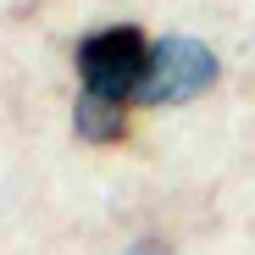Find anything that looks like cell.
<instances>
[{
  "mask_svg": "<svg viewBox=\"0 0 255 255\" xmlns=\"http://www.w3.org/2000/svg\"><path fill=\"white\" fill-rule=\"evenodd\" d=\"M217 78V61H211L205 45L194 39H172V45H161L155 61H150V78H144V100L150 106H172V100H189L200 95L205 83Z\"/></svg>",
  "mask_w": 255,
  "mask_h": 255,
  "instance_id": "2",
  "label": "cell"
},
{
  "mask_svg": "<svg viewBox=\"0 0 255 255\" xmlns=\"http://www.w3.org/2000/svg\"><path fill=\"white\" fill-rule=\"evenodd\" d=\"M155 50L144 45L139 28H100L78 45V72H83V95L122 106L128 95H144Z\"/></svg>",
  "mask_w": 255,
  "mask_h": 255,
  "instance_id": "1",
  "label": "cell"
},
{
  "mask_svg": "<svg viewBox=\"0 0 255 255\" xmlns=\"http://www.w3.org/2000/svg\"><path fill=\"white\" fill-rule=\"evenodd\" d=\"M78 133H83V139H122V133H128V117H122V106H111V100L83 95V100H78Z\"/></svg>",
  "mask_w": 255,
  "mask_h": 255,
  "instance_id": "3",
  "label": "cell"
}]
</instances>
